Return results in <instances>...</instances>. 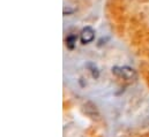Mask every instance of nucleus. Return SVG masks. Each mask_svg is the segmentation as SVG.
<instances>
[{"label":"nucleus","instance_id":"obj_2","mask_svg":"<svg viewBox=\"0 0 149 137\" xmlns=\"http://www.w3.org/2000/svg\"><path fill=\"white\" fill-rule=\"evenodd\" d=\"M80 39L82 44H89L95 39V30L91 27H86L80 33Z\"/></svg>","mask_w":149,"mask_h":137},{"label":"nucleus","instance_id":"obj_3","mask_svg":"<svg viewBox=\"0 0 149 137\" xmlns=\"http://www.w3.org/2000/svg\"><path fill=\"white\" fill-rule=\"evenodd\" d=\"M75 43H76V36H74V35H70L66 38V45H67L68 48L73 50L75 46Z\"/></svg>","mask_w":149,"mask_h":137},{"label":"nucleus","instance_id":"obj_1","mask_svg":"<svg viewBox=\"0 0 149 137\" xmlns=\"http://www.w3.org/2000/svg\"><path fill=\"white\" fill-rule=\"evenodd\" d=\"M113 73L116 75H118L119 77H123L124 80H127V81H133L136 78V73L135 70L128 66H123V67H114L112 68Z\"/></svg>","mask_w":149,"mask_h":137}]
</instances>
